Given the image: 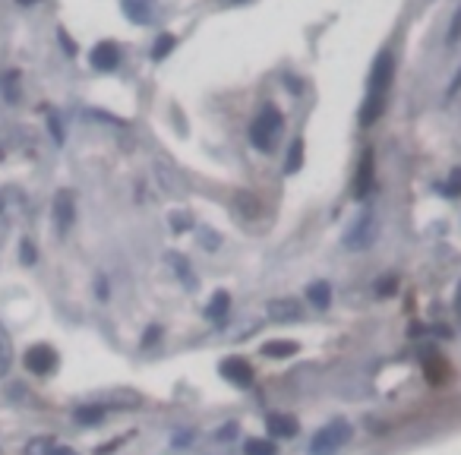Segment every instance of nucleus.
Masks as SVG:
<instances>
[{
	"mask_svg": "<svg viewBox=\"0 0 461 455\" xmlns=\"http://www.w3.org/2000/svg\"><path fill=\"white\" fill-rule=\"evenodd\" d=\"M389 86H392V54H389V51H379L376 61H373V70H370L364 108H360V120H364V127L376 124V120L382 118L386 102H389Z\"/></svg>",
	"mask_w": 461,
	"mask_h": 455,
	"instance_id": "1",
	"label": "nucleus"
},
{
	"mask_svg": "<svg viewBox=\"0 0 461 455\" xmlns=\"http://www.w3.org/2000/svg\"><path fill=\"white\" fill-rule=\"evenodd\" d=\"M282 127H284L282 111L275 104H262V111L256 114L253 127H250V143L259 152H275L278 139H282Z\"/></svg>",
	"mask_w": 461,
	"mask_h": 455,
	"instance_id": "2",
	"label": "nucleus"
},
{
	"mask_svg": "<svg viewBox=\"0 0 461 455\" xmlns=\"http://www.w3.org/2000/svg\"><path fill=\"white\" fill-rule=\"evenodd\" d=\"M354 436V427L344 417H335L329 421L323 430H316L310 440V455H338V449L348 446Z\"/></svg>",
	"mask_w": 461,
	"mask_h": 455,
	"instance_id": "3",
	"label": "nucleus"
},
{
	"mask_svg": "<svg viewBox=\"0 0 461 455\" xmlns=\"http://www.w3.org/2000/svg\"><path fill=\"white\" fill-rule=\"evenodd\" d=\"M373 237H376V218H373L370 209H364V215H360V218L351 225V231L344 234V247H351V250L370 247Z\"/></svg>",
	"mask_w": 461,
	"mask_h": 455,
	"instance_id": "4",
	"label": "nucleus"
},
{
	"mask_svg": "<svg viewBox=\"0 0 461 455\" xmlns=\"http://www.w3.org/2000/svg\"><path fill=\"white\" fill-rule=\"evenodd\" d=\"M51 215H54L57 234H67L70 228H73V221H76V196H73V190H60V193L54 196Z\"/></svg>",
	"mask_w": 461,
	"mask_h": 455,
	"instance_id": "5",
	"label": "nucleus"
},
{
	"mask_svg": "<svg viewBox=\"0 0 461 455\" xmlns=\"http://www.w3.org/2000/svg\"><path fill=\"white\" fill-rule=\"evenodd\" d=\"M57 367V351L51 345H35L26 351V370L35 376H48Z\"/></svg>",
	"mask_w": 461,
	"mask_h": 455,
	"instance_id": "6",
	"label": "nucleus"
},
{
	"mask_svg": "<svg viewBox=\"0 0 461 455\" xmlns=\"http://www.w3.org/2000/svg\"><path fill=\"white\" fill-rule=\"evenodd\" d=\"M266 317L272 319V323H300L307 313H303V307L294 301V297H278V301H268L266 303Z\"/></svg>",
	"mask_w": 461,
	"mask_h": 455,
	"instance_id": "7",
	"label": "nucleus"
},
{
	"mask_svg": "<svg viewBox=\"0 0 461 455\" xmlns=\"http://www.w3.org/2000/svg\"><path fill=\"white\" fill-rule=\"evenodd\" d=\"M218 370H221V376H225L227 383H234V386H241V389H250V386H253V379H256L253 367H250L243 358H227V360H221Z\"/></svg>",
	"mask_w": 461,
	"mask_h": 455,
	"instance_id": "8",
	"label": "nucleus"
},
{
	"mask_svg": "<svg viewBox=\"0 0 461 455\" xmlns=\"http://www.w3.org/2000/svg\"><path fill=\"white\" fill-rule=\"evenodd\" d=\"M266 427L272 430V436H282V440H294L297 433H300V421H297L294 414H268L266 417Z\"/></svg>",
	"mask_w": 461,
	"mask_h": 455,
	"instance_id": "9",
	"label": "nucleus"
},
{
	"mask_svg": "<svg viewBox=\"0 0 461 455\" xmlns=\"http://www.w3.org/2000/svg\"><path fill=\"white\" fill-rule=\"evenodd\" d=\"M120 63V51L114 42H102L95 45V51H92V67L102 70V73H111V70Z\"/></svg>",
	"mask_w": 461,
	"mask_h": 455,
	"instance_id": "10",
	"label": "nucleus"
},
{
	"mask_svg": "<svg viewBox=\"0 0 461 455\" xmlns=\"http://www.w3.org/2000/svg\"><path fill=\"white\" fill-rule=\"evenodd\" d=\"M168 266H171V269L177 272L180 285H184L186 291H196V288H200V282H196V272H193V266H190V262H186V256H180L177 250H171V253H168Z\"/></svg>",
	"mask_w": 461,
	"mask_h": 455,
	"instance_id": "11",
	"label": "nucleus"
},
{
	"mask_svg": "<svg viewBox=\"0 0 461 455\" xmlns=\"http://www.w3.org/2000/svg\"><path fill=\"white\" fill-rule=\"evenodd\" d=\"M373 186V152H364V159H360V168H357V184H354V196L364 200L370 193Z\"/></svg>",
	"mask_w": 461,
	"mask_h": 455,
	"instance_id": "12",
	"label": "nucleus"
},
{
	"mask_svg": "<svg viewBox=\"0 0 461 455\" xmlns=\"http://www.w3.org/2000/svg\"><path fill=\"white\" fill-rule=\"evenodd\" d=\"M155 174H159V184L165 186L168 193H174V196L184 193V180L177 177V171H174L168 161H155Z\"/></svg>",
	"mask_w": 461,
	"mask_h": 455,
	"instance_id": "13",
	"label": "nucleus"
},
{
	"mask_svg": "<svg viewBox=\"0 0 461 455\" xmlns=\"http://www.w3.org/2000/svg\"><path fill=\"white\" fill-rule=\"evenodd\" d=\"M124 13L133 22H152L155 16V0H124Z\"/></svg>",
	"mask_w": 461,
	"mask_h": 455,
	"instance_id": "14",
	"label": "nucleus"
},
{
	"mask_svg": "<svg viewBox=\"0 0 461 455\" xmlns=\"http://www.w3.org/2000/svg\"><path fill=\"white\" fill-rule=\"evenodd\" d=\"M297 351H300V345L291 342V338H275V342H266V345H262V354H266V358H275V360L291 358V354H297Z\"/></svg>",
	"mask_w": 461,
	"mask_h": 455,
	"instance_id": "15",
	"label": "nucleus"
},
{
	"mask_svg": "<svg viewBox=\"0 0 461 455\" xmlns=\"http://www.w3.org/2000/svg\"><path fill=\"white\" fill-rule=\"evenodd\" d=\"M307 301L316 307V310H325L332 303V288H329V282H313L310 288H307Z\"/></svg>",
	"mask_w": 461,
	"mask_h": 455,
	"instance_id": "16",
	"label": "nucleus"
},
{
	"mask_svg": "<svg viewBox=\"0 0 461 455\" xmlns=\"http://www.w3.org/2000/svg\"><path fill=\"white\" fill-rule=\"evenodd\" d=\"M73 421L83 424V427L102 424V421H104V408H102V405H79V408L73 411Z\"/></svg>",
	"mask_w": 461,
	"mask_h": 455,
	"instance_id": "17",
	"label": "nucleus"
},
{
	"mask_svg": "<svg viewBox=\"0 0 461 455\" xmlns=\"http://www.w3.org/2000/svg\"><path fill=\"white\" fill-rule=\"evenodd\" d=\"M10 367H13V342H10V332L0 323V376H7Z\"/></svg>",
	"mask_w": 461,
	"mask_h": 455,
	"instance_id": "18",
	"label": "nucleus"
},
{
	"mask_svg": "<svg viewBox=\"0 0 461 455\" xmlns=\"http://www.w3.org/2000/svg\"><path fill=\"white\" fill-rule=\"evenodd\" d=\"M0 92H3V98H7L10 104L19 102V73H16V70H7V73L0 76Z\"/></svg>",
	"mask_w": 461,
	"mask_h": 455,
	"instance_id": "19",
	"label": "nucleus"
},
{
	"mask_svg": "<svg viewBox=\"0 0 461 455\" xmlns=\"http://www.w3.org/2000/svg\"><path fill=\"white\" fill-rule=\"evenodd\" d=\"M227 307H231V294H227V291H215L212 301H209V307H206V317L209 319H221L227 313Z\"/></svg>",
	"mask_w": 461,
	"mask_h": 455,
	"instance_id": "20",
	"label": "nucleus"
},
{
	"mask_svg": "<svg viewBox=\"0 0 461 455\" xmlns=\"http://www.w3.org/2000/svg\"><path fill=\"white\" fill-rule=\"evenodd\" d=\"M303 165V139H294L288 149V161H284V174H297Z\"/></svg>",
	"mask_w": 461,
	"mask_h": 455,
	"instance_id": "21",
	"label": "nucleus"
},
{
	"mask_svg": "<svg viewBox=\"0 0 461 455\" xmlns=\"http://www.w3.org/2000/svg\"><path fill=\"white\" fill-rule=\"evenodd\" d=\"M243 455H278V449H275V442L272 440H247L243 442Z\"/></svg>",
	"mask_w": 461,
	"mask_h": 455,
	"instance_id": "22",
	"label": "nucleus"
},
{
	"mask_svg": "<svg viewBox=\"0 0 461 455\" xmlns=\"http://www.w3.org/2000/svg\"><path fill=\"white\" fill-rule=\"evenodd\" d=\"M171 228L174 231H177V234H184V231H190V228H193V215L190 212H184V209H177V212H171Z\"/></svg>",
	"mask_w": 461,
	"mask_h": 455,
	"instance_id": "23",
	"label": "nucleus"
},
{
	"mask_svg": "<svg viewBox=\"0 0 461 455\" xmlns=\"http://www.w3.org/2000/svg\"><path fill=\"white\" fill-rule=\"evenodd\" d=\"M442 193L452 196V200H455V196H461V168H455V171L448 174V180L442 184Z\"/></svg>",
	"mask_w": 461,
	"mask_h": 455,
	"instance_id": "24",
	"label": "nucleus"
},
{
	"mask_svg": "<svg viewBox=\"0 0 461 455\" xmlns=\"http://www.w3.org/2000/svg\"><path fill=\"white\" fill-rule=\"evenodd\" d=\"M171 48H174V35H161L159 42H155V48H152V57H155V61H161V57L171 54Z\"/></svg>",
	"mask_w": 461,
	"mask_h": 455,
	"instance_id": "25",
	"label": "nucleus"
},
{
	"mask_svg": "<svg viewBox=\"0 0 461 455\" xmlns=\"http://www.w3.org/2000/svg\"><path fill=\"white\" fill-rule=\"evenodd\" d=\"M54 449V440H32L26 446V455H51Z\"/></svg>",
	"mask_w": 461,
	"mask_h": 455,
	"instance_id": "26",
	"label": "nucleus"
},
{
	"mask_svg": "<svg viewBox=\"0 0 461 455\" xmlns=\"http://www.w3.org/2000/svg\"><path fill=\"white\" fill-rule=\"evenodd\" d=\"M461 38V7L455 10V16H452V29H448V35H446V42L448 45H455Z\"/></svg>",
	"mask_w": 461,
	"mask_h": 455,
	"instance_id": "27",
	"label": "nucleus"
},
{
	"mask_svg": "<svg viewBox=\"0 0 461 455\" xmlns=\"http://www.w3.org/2000/svg\"><path fill=\"white\" fill-rule=\"evenodd\" d=\"M395 285H398V282H395L392 276H382V278H379V285H376V294H379V297L392 294V291H395Z\"/></svg>",
	"mask_w": 461,
	"mask_h": 455,
	"instance_id": "28",
	"label": "nucleus"
},
{
	"mask_svg": "<svg viewBox=\"0 0 461 455\" xmlns=\"http://www.w3.org/2000/svg\"><path fill=\"white\" fill-rule=\"evenodd\" d=\"M161 338V326H149V332L143 335V348H152Z\"/></svg>",
	"mask_w": 461,
	"mask_h": 455,
	"instance_id": "29",
	"label": "nucleus"
},
{
	"mask_svg": "<svg viewBox=\"0 0 461 455\" xmlns=\"http://www.w3.org/2000/svg\"><path fill=\"white\" fill-rule=\"evenodd\" d=\"M19 260L26 262V266H32V262H35V247H32V241H22V247H19Z\"/></svg>",
	"mask_w": 461,
	"mask_h": 455,
	"instance_id": "30",
	"label": "nucleus"
},
{
	"mask_svg": "<svg viewBox=\"0 0 461 455\" xmlns=\"http://www.w3.org/2000/svg\"><path fill=\"white\" fill-rule=\"evenodd\" d=\"M200 244H202V247H218L221 237L212 234V231H200Z\"/></svg>",
	"mask_w": 461,
	"mask_h": 455,
	"instance_id": "31",
	"label": "nucleus"
},
{
	"mask_svg": "<svg viewBox=\"0 0 461 455\" xmlns=\"http://www.w3.org/2000/svg\"><path fill=\"white\" fill-rule=\"evenodd\" d=\"M51 133H54L57 143H63V127H60V120H57V114H51Z\"/></svg>",
	"mask_w": 461,
	"mask_h": 455,
	"instance_id": "32",
	"label": "nucleus"
},
{
	"mask_svg": "<svg viewBox=\"0 0 461 455\" xmlns=\"http://www.w3.org/2000/svg\"><path fill=\"white\" fill-rule=\"evenodd\" d=\"M60 42H63V48H67V54L73 57V54H76V45L70 42V35H67V32H60Z\"/></svg>",
	"mask_w": 461,
	"mask_h": 455,
	"instance_id": "33",
	"label": "nucleus"
},
{
	"mask_svg": "<svg viewBox=\"0 0 461 455\" xmlns=\"http://www.w3.org/2000/svg\"><path fill=\"white\" fill-rule=\"evenodd\" d=\"M461 89V67H458V73H455V79H452V86H448V95H455V92Z\"/></svg>",
	"mask_w": 461,
	"mask_h": 455,
	"instance_id": "34",
	"label": "nucleus"
},
{
	"mask_svg": "<svg viewBox=\"0 0 461 455\" xmlns=\"http://www.w3.org/2000/svg\"><path fill=\"white\" fill-rule=\"evenodd\" d=\"M234 430H237V424H227V427L218 433V440H231V436H234Z\"/></svg>",
	"mask_w": 461,
	"mask_h": 455,
	"instance_id": "35",
	"label": "nucleus"
},
{
	"mask_svg": "<svg viewBox=\"0 0 461 455\" xmlns=\"http://www.w3.org/2000/svg\"><path fill=\"white\" fill-rule=\"evenodd\" d=\"M51 455H76V452H73V449H67V446H54V449H51Z\"/></svg>",
	"mask_w": 461,
	"mask_h": 455,
	"instance_id": "36",
	"label": "nucleus"
},
{
	"mask_svg": "<svg viewBox=\"0 0 461 455\" xmlns=\"http://www.w3.org/2000/svg\"><path fill=\"white\" fill-rule=\"evenodd\" d=\"M190 440H193V433H177V436H174V442H177V446H184V442H190Z\"/></svg>",
	"mask_w": 461,
	"mask_h": 455,
	"instance_id": "37",
	"label": "nucleus"
},
{
	"mask_svg": "<svg viewBox=\"0 0 461 455\" xmlns=\"http://www.w3.org/2000/svg\"><path fill=\"white\" fill-rule=\"evenodd\" d=\"M455 310L461 313V285H458V294H455Z\"/></svg>",
	"mask_w": 461,
	"mask_h": 455,
	"instance_id": "38",
	"label": "nucleus"
},
{
	"mask_svg": "<svg viewBox=\"0 0 461 455\" xmlns=\"http://www.w3.org/2000/svg\"><path fill=\"white\" fill-rule=\"evenodd\" d=\"M22 7H32V3H38V0H19Z\"/></svg>",
	"mask_w": 461,
	"mask_h": 455,
	"instance_id": "39",
	"label": "nucleus"
}]
</instances>
